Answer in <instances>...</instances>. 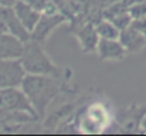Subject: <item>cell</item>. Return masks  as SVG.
<instances>
[{
	"mask_svg": "<svg viewBox=\"0 0 146 136\" xmlns=\"http://www.w3.org/2000/svg\"><path fill=\"white\" fill-rule=\"evenodd\" d=\"M20 88L33 105L38 119H44L47 108L50 106L51 101H54V98L60 94L61 85L58 82V78L50 75L26 74Z\"/></svg>",
	"mask_w": 146,
	"mask_h": 136,
	"instance_id": "6da1fadb",
	"label": "cell"
},
{
	"mask_svg": "<svg viewBox=\"0 0 146 136\" xmlns=\"http://www.w3.org/2000/svg\"><path fill=\"white\" fill-rule=\"evenodd\" d=\"M20 61L27 74L50 75L54 78L61 77L60 68L46 54V51L43 50V44H40L31 38L29 41H26L24 51H23V55L20 57Z\"/></svg>",
	"mask_w": 146,
	"mask_h": 136,
	"instance_id": "7a4b0ae2",
	"label": "cell"
},
{
	"mask_svg": "<svg viewBox=\"0 0 146 136\" xmlns=\"http://www.w3.org/2000/svg\"><path fill=\"white\" fill-rule=\"evenodd\" d=\"M16 112H29L38 119L33 105L20 87L0 90V119L3 121L10 113Z\"/></svg>",
	"mask_w": 146,
	"mask_h": 136,
	"instance_id": "3957f363",
	"label": "cell"
},
{
	"mask_svg": "<svg viewBox=\"0 0 146 136\" xmlns=\"http://www.w3.org/2000/svg\"><path fill=\"white\" fill-rule=\"evenodd\" d=\"M111 121L112 118L106 106L101 102H95L90 105L80 116L78 128L84 133H101L111 123Z\"/></svg>",
	"mask_w": 146,
	"mask_h": 136,
	"instance_id": "277c9868",
	"label": "cell"
},
{
	"mask_svg": "<svg viewBox=\"0 0 146 136\" xmlns=\"http://www.w3.org/2000/svg\"><path fill=\"white\" fill-rule=\"evenodd\" d=\"M26 74L20 60H0V90L20 87Z\"/></svg>",
	"mask_w": 146,
	"mask_h": 136,
	"instance_id": "5b68a950",
	"label": "cell"
},
{
	"mask_svg": "<svg viewBox=\"0 0 146 136\" xmlns=\"http://www.w3.org/2000/svg\"><path fill=\"white\" fill-rule=\"evenodd\" d=\"M65 16L60 11L57 13H41V17L38 20V23L36 24L34 30L31 31V40L44 44V41L48 38L51 31L58 27L60 24H62L65 21Z\"/></svg>",
	"mask_w": 146,
	"mask_h": 136,
	"instance_id": "8992f818",
	"label": "cell"
},
{
	"mask_svg": "<svg viewBox=\"0 0 146 136\" xmlns=\"http://www.w3.org/2000/svg\"><path fill=\"white\" fill-rule=\"evenodd\" d=\"M26 41L11 33L0 34V60H20Z\"/></svg>",
	"mask_w": 146,
	"mask_h": 136,
	"instance_id": "52a82bcc",
	"label": "cell"
},
{
	"mask_svg": "<svg viewBox=\"0 0 146 136\" xmlns=\"http://www.w3.org/2000/svg\"><path fill=\"white\" fill-rule=\"evenodd\" d=\"M0 16L4 20L9 33L17 36L19 38H21L23 41H29L31 38L30 31L26 29V26L21 23V20L19 19V16L14 11V7H3L0 6Z\"/></svg>",
	"mask_w": 146,
	"mask_h": 136,
	"instance_id": "ba28073f",
	"label": "cell"
},
{
	"mask_svg": "<svg viewBox=\"0 0 146 136\" xmlns=\"http://www.w3.org/2000/svg\"><path fill=\"white\" fill-rule=\"evenodd\" d=\"M97 52L101 60L104 61H118L123 60L126 55V48L119 40L99 38L97 47Z\"/></svg>",
	"mask_w": 146,
	"mask_h": 136,
	"instance_id": "9c48e42d",
	"label": "cell"
},
{
	"mask_svg": "<svg viewBox=\"0 0 146 136\" xmlns=\"http://www.w3.org/2000/svg\"><path fill=\"white\" fill-rule=\"evenodd\" d=\"M14 11L31 34V31L34 30L36 24L38 23V20L41 17V11H38L37 9L31 7L30 4H27L21 0H17V3L14 4Z\"/></svg>",
	"mask_w": 146,
	"mask_h": 136,
	"instance_id": "30bf717a",
	"label": "cell"
},
{
	"mask_svg": "<svg viewBox=\"0 0 146 136\" xmlns=\"http://www.w3.org/2000/svg\"><path fill=\"white\" fill-rule=\"evenodd\" d=\"M74 34L77 36V38H78V41H80L81 48H82L84 52L97 51L99 36H98L95 26H92V24H85V26H82L81 29H78Z\"/></svg>",
	"mask_w": 146,
	"mask_h": 136,
	"instance_id": "8fae6325",
	"label": "cell"
},
{
	"mask_svg": "<svg viewBox=\"0 0 146 136\" xmlns=\"http://www.w3.org/2000/svg\"><path fill=\"white\" fill-rule=\"evenodd\" d=\"M119 41L123 44V47L126 48V51H136V50L143 47V44L146 41V37L142 33H139L136 29L129 26L128 29L121 30Z\"/></svg>",
	"mask_w": 146,
	"mask_h": 136,
	"instance_id": "7c38bea8",
	"label": "cell"
},
{
	"mask_svg": "<svg viewBox=\"0 0 146 136\" xmlns=\"http://www.w3.org/2000/svg\"><path fill=\"white\" fill-rule=\"evenodd\" d=\"M97 33L99 38H109V40H119L121 30L111 21V20H102L99 21L97 26Z\"/></svg>",
	"mask_w": 146,
	"mask_h": 136,
	"instance_id": "4fadbf2b",
	"label": "cell"
},
{
	"mask_svg": "<svg viewBox=\"0 0 146 136\" xmlns=\"http://www.w3.org/2000/svg\"><path fill=\"white\" fill-rule=\"evenodd\" d=\"M27 4H30L31 7L37 9L41 13H57L58 7L55 6V3L52 0H21Z\"/></svg>",
	"mask_w": 146,
	"mask_h": 136,
	"instance_id": "5bb4252c",
	"label": "cell"
},
{
	"mask_svg": "<svg viewBox=\"0 0 146 136\" xmlns=\"http://www.w3.org/2000/svg\"><path fill=\"white\" fill-rule=\"evenodd\" d=\"M119 30H125V29H128L131 24H132V16H131V13L128 14V13H116L115 16H112V17H108Z\"/></svg>",
	"mask_w": 146,
	"mask_h": 136,
	"instance_id": "9a60e30c",
	"label": "cell"
},
{
	"mask_svg": "<svg viewBox=\"0 0 146 136\" xmlns=\"http://www.w3.org/2000/svg\"><path fill=\"white\" fill-rule=\"evenodd\" d=\"M133 29H136L139 33H142L143 36L146 37V19H138V20H135V21H132V24H131Z\"/></svg>",
	"mask_w": 146,
	"mask_h": 136,
	"instance_id": "2e32d148",
	"label": "cell"
},
{
	"mask_svg": "<svg viewBox=\"0 0 146 136\" xmlns=\"http://www.w3.org/2000/svg\"><path fill=\"white\" fill-rule=\"evenodd\" d=\"M17 0H0V6L3 7H14Z\"/></svg>",
	"mask_w": 146,
	"mask_h": 136,
	"instance_id": "e0dca14e",
	"label": "cell"
},
{
	"mask_svg": "<svg viewBox=\"0 0 146 136\" xmlns=\"http://www.w3.org/2000/svg\"><path fill=\"white\" fill-rule=\"evenodd\" d=\"M9 30H7V26H6V23H4V20L1 19V16H0V34L1 33H7Z\"/></svg>",
	"mask_w": 146,
	"mask_h": 136,
	"instance_id": "ac0fdd59",
	"label": "cell"
}]
</instances>
